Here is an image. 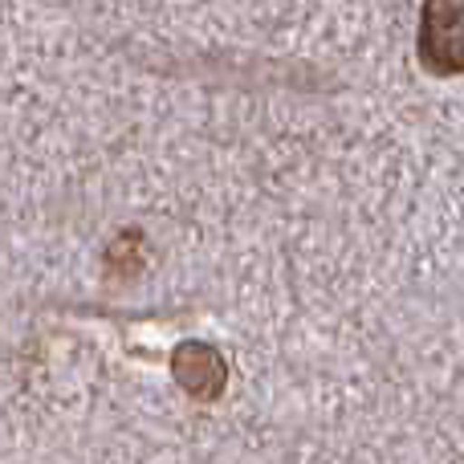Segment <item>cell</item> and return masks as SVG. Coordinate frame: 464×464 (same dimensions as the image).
I'll list each match as a JSON object with an SVG mask.
<instances>
[{"label":"cell","instance_id":"2","mask_svg":"<svg viewBox=\"0 0 464 464\" xmlns=\"http://www.w3.org/2000/svg\"><path fill=\"white\" fill-rule=\"evenodd\" d=\"M171 375L176 383L184 387L192 400H217L228 383V367H225V354L208 343H179L176 354H171Z\"/></svg>","mask_w":464,"mask_h":464},{"label":"cell","instance_id":"1","mask_svg":"<svg viewBox=\"0 0 464 464\" xmlns=\"http://www.w3.org/2000/svg\"><path fill=\"white\" fill-rule=\"evenodd\" d=\"M420 57L432 73L464 70V0H424Z\"/></svg>","mask_w":464,"mask_h":464}]
</instances>
